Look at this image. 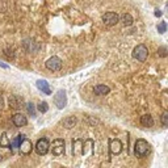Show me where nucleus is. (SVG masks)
I'll use <instances>...</instances> for the list:
<instances>
[{
  "label": "nucleus",
  "instance_id": "412c9836",
  "mask_svg": "<svg viewBox=\"0 0 168 168\" xmlns=\"http://www.w3.org/2000/svg\"><path fill=\"white\" fill-rule=\"evenodd\" d=\"M156 53H158V55L160 57V58H166V57L168 55V50H167L166 46H160Z\"/></svg>",
  "mask_w": 168,
  "mask_h": 168
},
{
  "label": "nucleus",
  "instance_id": "a878e982",
  "mask_svg": "<svg viewBox=\"0 0 168 168\" xmlns=\"http://www.w3.org/2000/svg\"><path fill=\"white\" fill-rule=\"evenodd\" d=\"M155 16H156V17H160V16H162V12H160L159 9H156V11H155Z\"/></svg>",
  "mask_w": 168,
  "mask_h": 168
},
{
  "label": "nucleus",
  "instance_id": "6e6552de",
  "mask_svg": "<svg viewBox=\"0 0 168 168\" xmlns=\"http://www.w3.org/2000/svg\"><path fill=\"white\" fill-rule=\"evenodd\" d=\"M46 69L50 70V71H59L60 69H62V59L59 58V57H51L50 59L46 60L45 63Z\"/></svg>",
  "mask_w": 168,
  "mask_h": 168
},
{
  "label": "nucleus",
  "instance_id": "4be33fe9",
  "mask_svg": "<svg viewBox=\"0 0 168 168\" xmlns=\"http://www.w3.org/2000/svg\"><path fill=\"white\" fill-rule=\"evenodd\" d=\"M26 110H28V113H29L32 117H35V108H34V105L32 104V102L26 104Z\"/></svg>",
  "mask_w": 168,
  "mask_h": 168
},
{
  "label": "nucleus",
  "instance_id": "1a4fd4ad",
  "mask_svg": "<svg viewBox=\"0 0 168 168\" xmlns=\"http://www.w3.org/2000/svg\"><path fill=\"white\" fill-rule=\"evenodd\" d=\"M19 148H20V152L24 154V155H29L32 152V148H33V143H32V141H29L26 137H24L21 139L20 145H19Z\"/></svg>",
  "mask_w": 168,
  "mask_h": 168
},
{
  "label": "nucleus",
  "instance_id": "cd10ccee",
  "mask_svg": "<svg viewBox=\"0 0 168 168\" xmlns=\"http://www.w3.org/2000/svg\"><path fill=\"white\" fill-rule=\"evenodd\" d=\"M2 159H3V156H2V155H0V162H2Z\"/></svg>",
  "mask_w": 168,
  "mask_h": 168
},
{
  "label": "nucleus",
  "instance_id": "bb28decb",
  "mask_svg": "<svg viewBox=\"0 0 168 168\" xmlns=\"http://www.w3.org/2000/svg\"><path fill=\"white\" fill-rule=\"evenodd\" d=\"M0 66H2L3 69H8V64H5V63H2V62H0Z\"/></svg>",
  "mask_w": 168,
  "mask_h": 168
},
{
  "label": "nucleus",
  "instance_id": "393cba45",
  "mask_svg": "<svg viewBox=\"0 0 168 168\" xmlns=\"http://www.w3.org/2000/svg\"><path fill=\"white\" fill-rule=\"evenodd\" d=\"M3 105H4V101H3V97L0 96V110L3 109Z\"/></svg>",
  "mask_w": 168,
  "mask_h": 168
},
{
  "label": "nucleus",
  "instance_id": "dca6fc26",
  "mask_svg": "<svg viewBox=\"0 0 168 168\" xmlns=\"http://www.w3.org/2000/svg\"><path fill=\"white\" fill-rule=\"evenodd\" d=\"M120 21L125 25V26H131V25L134 24V19L130 13H124V15L120 17Z\"/></svg>",
  "mask_w": 168,
  "mask_h": 168
},
{
  "label": "nucleus",
  "instance_id": "a211bd4d",
  "mask_svg": "<svg viewBox=\"0 0 168 168\" xmlns=\"http://www.w3.org/2000/svg\"><path fill=\"white\" fill-rule=\"evenodd\" d=\"M0 147H8V148H11V142L8 141L5 133H3L2 139H0Z\"/></svg>",
  "mask_w": 168,
  "mask_h": 168
},
{
  "label": "nucleus",
  "instance_id": "6ab92c4d",
  "mask_svg": "<svg viewBox=\"0 0 168 168\" xmlns=\"http://www.w3.org/2000/svg\"><path fill=\"white\" fill-rule=\"evenodd\" d=\"M25 137V135L24 134H19V135H17V137H16V139H15V141H13L12 142V143H11V148H19V145H20V142H21V139H23Z\"/></svg>",
  "mask_w": 168,
  "mask_h": 168
},
{
  "label": "nucleus",
  "instance_id": "5701e85b",
  "mask_svg": "<svg viewBox=\"0 0 168 168\" xmlns=\"http://www.w3.org/2000/svg\"><path fill=\"white\" fill-rule=\"evenodd\" d=\"M162 125L164 127L168 126V112L167 110L166 112H163V114H162Z\"/></svg>",
  "mask_w": 168,
  "mask_h": 168
},
{
  "label": "nucleus",
  "instance_id": "7ed1b4c3",
  "mask_svg": "<svg viewBox=\"0 0 168 168\" xmlns=\"http://www.w3.org/2000/svg\"><path fill=\"white\" fill-rule=\"evenodd\" d=\"M50 147H51L53 155H55V156L63 155L64 151H66V143H64V141H63V139H60V138L54 139Z\"/></svg>",
  "mask_w": 168,
  "mask_h": 168
},
{
  "label": "nucleus",
  "instance_id": "9d476101",
  "mask_svg": "<svg viewBox=\"0 0 168 168\" xmlns=\"http://www.w3.org/2000/svg\"><path fill=\"white\" fill-rule=\"evenodd\" d=\"M12 124L15 125L16 127H23L28 125V118L26 116H24L23 113H16L12 116Z\"/></svg>",
  "mask_w": 168,
  "mask_h": 168
},
{
  "label": "nucleus",
  "instance_id": "f8f14e48",
  "mask_svg": "<svg viewBox=\"0 0 168 168\" xmlns=\"http://www.w3.org/2000/svg\"><path fill=\"white\" fill-rule=\"evenodd\" d=\"M109 148L112 154H120L122 151V142L120 139H109Z\"/></svg>",
  "mask_w": 168,
  "mask_h": 168
},
{
  "label": "nucleus",
  "instance_id": "f257e3e1",
  "mask_svg": "<svg viewBox=\"0 0 168 168\" xmlns=\"http://www.w3.org/2000/svg\"><path fill=\"white\" fill-rule=\"evenodd\" d=\"M150 150H151V146L146 139L143 138H138L134 143V154L138 156V158H145L150 154Z\"/></svg>",
  "mask_w": 168,
  "mask_h": 168
},
{
  "label": "nucleus",
  "instance_id": "39448f33",
  "mask_svg": "<svg viewBox=\"0 0 168 168\" xmlns=\"http://www.w3.org/2000/svg\"><path fill=\"white\" fill-rule=\"evenodd\" d=\"M54 104L57 105L58 109H63L67 105V95L64 89H59L54 95Z\"/></svg>",
  "mask_w": 168,
  "mask_h": 168
},
{
  "label": "nucleus",
  "instance_id": "2eb2a0df",
  "mask_svg": "<svg viewBox=\"0 0 168 168\" xmlns=\"http://www.w3.org/2000/svg\"><path fill=\"white\" fill-rule=\"evenodd\" d=\"M141 125L145 127H151L154 126V118L151 114H143V116L141 117Z\"/></svg>",
  "mask_w": 168,
  "mask_h": 168
},
{
  "label": "nucleus",
  "instance_id": "423d86ee",
  "mask_svg": "<svg viewBox=\"0 0 168 168\" xmlns=\"http://www.w3.org/2000/svg\"><path fill=\"white\" fill-rule=\"evenodd\" d=\"M21 45H23V49L26 53H37L38 50L41 49V45L38 44V42H35L34 40H32V38H26V40H24Z\"/></svg>",
  "mask_w": 168,
  "mask_h": 168
},
{
  "label": "nucleus",
  "instance_id": "9b49d317",
  "mask_svg": "<svg viewBox=\"0 0 168 168\" xmlns=\"http://www.w3.org/2000/svg\"><path fill=\"white\" fill-rule=\"evenodd\" d=\"M8 104H9V108L12 109H20L24 105V99L19 95H12L8 99Z\"/></svg>",
  "mask_w": 168,
  "mask_h": 168
},
{
  "label": "nucleus",
  "instance_id": "0eeeda50",
  "mask_svg": "<svg viewBox=\"0 0 168 168\" xmlns=\"http://www.w3.org/2000/svg\"><path fill=\"white\" fill-rule=\"evenodd\" d=\"M50 148V143L47 141V138H40L35 143V152L38 155H46Z\"/></svg>",
  "mask_w": 168,
  "mask_h": 168
},
{
  "label": "nucleus",
  "instance_id": "4468645a",
  "mask_svg": "<svg viewBox=\"0 0 168 168\" xmlns=\"http://www.w3.org/2000/svg\"><path fill=\"white\" fill-rule=\"evenodd\" d=\"M93 92H95V95H97V96H105L110 92V88L105 84H97L93 88Z\"/></svg>",
  "mask_w": 168,
  "mask_h": 168
},
{
  "label": "nucleus",
  "instance_id": "f03ea898",
  "mask_svg": "<svg viewBox=\"0 0 168 168\" xmlns=\"http://www.w3.org/2000/svg\"><path fill=\"white\" fill-rule=\"evenodd\" d=\"M148 57V49L147 46L143 45V44H139L134 47L133 50V58L139 60V62H145Z\"/></svg>",
  "mask_w": 168,
  "mask_h": 168
},
{
  "label": "nucleus",
  "instance_id": "20e7f679",
  "mask_svg": "<svg viewBox=\"0 0 168 168\" xmlns=\"http://www.w3.org/2000/svg\"><path fill=\"white\" fill-rule=\"evenodd\" d=\"M101 20L106 26H114L116 24L120 23V16L117 15L116 12H106V13L102 15Z\"/></svg>",
  "mask_w": 168,
  "mask_h": 168
},
{
  "label": "nucleus",
  "instance_id": "f3484780",
  "mask_svg": "<svg viewBox=\"0 0 168 168\" xmlns=\"http://www.w3.org/2000/svg\"><path fill=\"white\" fill-rule=\"evenodd\" d=\"M75 124H76V118H75L74 116H69V117H66V118H63V121H62V125L66 129L74 127Z\"/></svg>",
  "mask_w": 168,
  "mask_h": 168
},
{
  "label": "nucleus",
  "instance_id": "aec40b11",
  "mask_svg": "<svg viewBox=\"0 0 168 168\" xmlns=\"http://www.w3.org/2000/svg\"><path fill=\"white\" fill-rule=\"evenodd\" d=\"M37 109H38V112H41V113H46V112L49 110L47 102H46V101H41L40 104L37 105Z\"/></svg>",
  "mask_w": 168,
  "mask_h": 168
},
{
  "label": "nucleus",
  "instance_id": "b1692460",
  "mask_svg": "<svg viewBox=\"0 0 168 168\" xmlns=\"http://www.w3.org/2000/svg\"><path fill=\"white\" fill-rule=\"evenodd\" d=\"M166 29H167V24H166V21H162L159 25H158V32L160 34H163L164 32H166Z\"/></svg>",
  "mask_w": 168,
  "mask_h": 168
},
{
  "label": "nucleus",
  "instance_id": "ddd939ff",
  "mask_svg": "<svg viewBox=\"0 0 168 168\" xmlns=\"http://www.w3.org/2000/svg\"><path fill=\"white\" fill-rule=\"evenodd\" d=\"M37 88L40 89V91L42 92V93H45V95H51V89H50V84L47 83L46 80L44 79H40V80H37Z\"/></svg>",
  "mask_w": 168,
  "mask_h": 168
}]
</instances>
